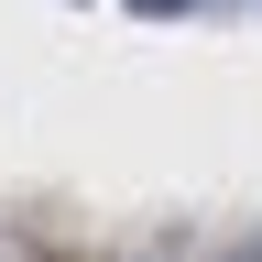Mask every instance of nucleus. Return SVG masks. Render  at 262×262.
<instances>
[{"label": "nucleus", "mask_w": 262, "mask_h": 262, "mask_svg": "<svg viewBox=\"0 0 262 262\" xmlns=\"http://www.w3.org/2000/svg\"><path fill=\"white\" fill-rule=\"evenodd\" d=\"M131 11H175V0H131Z\"/></svg>", "instance_id": "1"}]
</instances>
